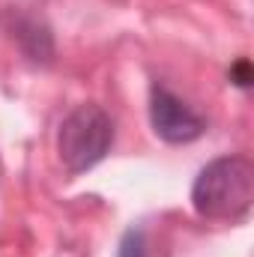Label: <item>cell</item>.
Wrapping results in <instances>:
<instances>
[{"mask_svg": "<svg viewBox=\"0 0 254 257\" xmlns=\"http://www.w3.org/2000/svg\"><path fill=\"white\" fill-rule=\"evenodd\" d=\"M254 165L248 156L212 159L191 186V206L209 221H236L251 209Z\"/></svg>", "mask_w": 254, "mask_h": 257, "instance_id": "6da1fadb", "label": "cell"}, {"mask_svg": "<svg viewBox=\"0 0 254 257\" xmlns=\"http://www.w3.org/2000/svg\"><path fill=\"white\" fill-rule=\"evenodd\" d=\"M150 126L165 144H191L206 132V120L165 84L150 87Z\"/></svg>", "mask_w": 254, "mask_h": 257, "instance_id": "3957f363", "label": "cell"}, {"mask_svg": "<svg viewBox=\"0 0 254 257\" xmlns=\"http://www.w3.org/2000/svg\"><path fill=\"white\" fill-rule=\"evenodd\" d=\"M117 257H150V251H147V236H144L141 227H129L126 233H123Z\"/></svg>", "mask_w": 254, "mask_h": 257, "instance_id": "5b68a950", "label": "cell"}, {"mask_svg": "<svg viewBox=\"0 0 254 257\" xmlns=\"http://www.w3.org/2000/svg\"><path fill=\"white\" fill-rule=\"evenodd\" d=\"M114 147V120L102 105L84 102L72 108L60 123L57 135V150L63 168L78 177L90 168H96Z\"/></svg>", "mask_w": 254, "mask_h": 257, "instance_id": "7a4b0ae2", "label": "cell"}, {"mask_svg": "<svg viewBox=\"0 0 254 257\" xmlns=\"http://www.w3.org/2000/svg\"><path fill=\"white\" fill-rule=\"evenodd\" d=\"M12 36L18 39V45H21V51L30 57V60H42V63H48L51 60V54H54V42H51V33H48V27L45 24H39L36 18H18L15 24H12Z\"/></svg>", "mask_w": 254, "mask_h": 257, "instance_id": "277c9868", "label": "cell"}, {"mask_svg": "<svg viewBox=\"0 0 254 257\" xmlns=\"http://www.w3.org/2000/svg\"><path fill=\"white\" fill-rule=\"evenodd\" d=\"M230 81H233L236 87H242V90L251 84V63H248L245 57H242V60H236V63L230 66Z\"/></svg>", "mask_w": 254, "mask_h": 257, "instance_id": "8992f818", "label": "cell"}]
</instances>
